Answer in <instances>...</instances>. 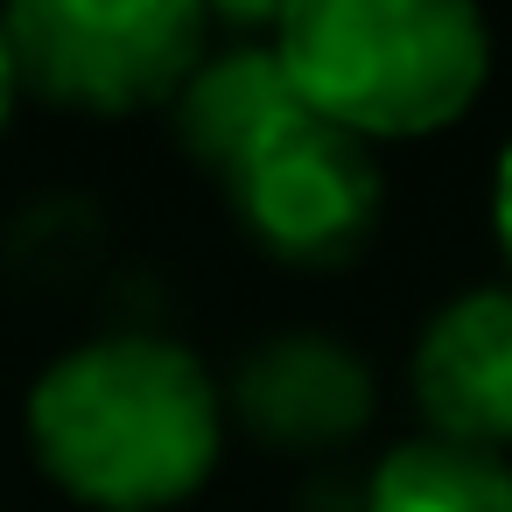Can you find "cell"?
Returning a JSON list of instances; mask_svg holds the SVG:
<instances>
[{
    "instance_id": "6da1fadb",
    "label": "cell",
    "mask_w": 512,
    "mask_h": 512,
    "mask_svg": "<svg viewBox=\"0 0 512 512\" xmlns=\"http://www.w3.org/2000/svg\"><path fill=\"white\" fill-rule=\"evenodd\" d=\"M43 477L92 512H169L225 456V386L162 330H106L57 351L22 407Z\"/></svg>"
},
{
    "instance_id": "9c48e42d",
    "label": "cell",
    "mask_w": 512,
    "mask_h": 512,
    "mask_svg": "<svg viewBox=\"0 0 512 512\" xmlns=\"http://www.w3.org/2000/svg\"><path fill=\"white\" fill-rule=\"evenodd\" d=\"M491 232H498V253L512 267V141L498 148V169H491Z\"/></svg>"
},
{
    "instance_id": "52a82bcc",
    "label": "cell",
    "mask_w": 512,
    "mask_h": 512,
    "mask_svg": "<svg viewBox=\"0 0 512 512\" xmlns=\"http://www.w3.org/2000/svg\"><path fill=\"white\" fill-rule=\"evenodd\" d=\"M169 113H176V141L190 148V162H204L225 183L267 134H281L302 113V99L274 57V36H253V43H211V57L190 71Z\"/></svg>"
},
{
    "instance_id": "ba28073f",
    "label": "cell",
    "mask_w": 512,
    "mask_h": 512,
    "mask_svg": "<svg viewBox=\"0 0 512 512\" xmlns=\"http://www.w3.org/2000/svg\"><path fill=\"white\" fill-rule=\"evenodd\" d=\"M365 512H512V456L407 435L365 477Z\"/></svg>"
},
{
    "instance_id": "8992f818",
    "label": "cell",
    "mask_w": 512,
    "mask_h": 512,
    "mask_svg": "<svg viewBox=\"0 0 512 512\" xmlns=\"http://www.w3.org/2000/svg\"><path fill=\"white\" fill-rule=\"evenodd\" d=\"M407 393L428 435L505 456L512 449V288L449 295L407 351Z\"/></svg>"
},
{
    "instance_id": "277c9868",
    "label": "cell",
    "mask_w": 512,
    "mask_h": 512,
    "mask_svg": "<svg viewBox=\"0 0 512 512\" xmlns=\"http://www.w3.org/2000/svg\"><path fill=\"white\" fill-rule=\"evenodd\" d=\"M225 197L253 246H267L288 267H344L372 246L386 218V169L379 148L323 127L309 106L267 134L232 176Z\"/></svg>"
},
{
    "instance_id": "3957f363",
    "label": "cell",
    "mask_w": 512,
    "mask_h": 512,
    "mask_svg": "<svg viewBox=\"0 0 512 512\" xmlns=\"http://www.w3.org/2000/svg\"><path fill=\"white\" fill-rule=\"evenodd\" d=\"M0 29L22 92L92 120L176 106L211 57V8L197 0H15Z\"/></svg>"
},
{
    "instance_id": "5b68a950",
    "label": "cell",
    "mask_w": 512,
    "mask_h": 512,
    "mask_svg": "<svg viewBox=\"0 0 512 512\" xmlns=\"http://www.w3.org/2000/svg\"><path fill=\"white\" fill-rule=\"evenodd\" d=\"M372 407H379L372 365L337 330H274L239 358L225 386V421L288 456L344 449L372 421Z\"/></svg>"
},
{
    "instance_id": "30bf717a",
    "label": "cell",
    "mask_w": 512,
    "mask_h": 512,
    "mask_svg": "<svg viewBox=\"0 0 512 512\" xmlns=\"http://www.w3.org/2000/svg\"><path fill=\"white\" fill-rule=\"evenodd\" d=\"M15 99H22V71H15V43H8V29H0V134H8V120H15Z\"/></svg>"
},
{
    "instance_id": "7a4b0ae2",
    "label": "cell",
    "mask_w": 512,
    "mask_h": 512,
    "mask_svg": "<svg viewBox=\"0 0 512 512\" xmlns=\"http://www.w3.org/2000/svg\"><path fill=\"white\" fill-rule=\"evenodd\" d=\"M295 99L379 148L456 127L491 85V22L463 0H295L274 22Z\"/></svg>"
}]
</instances>
